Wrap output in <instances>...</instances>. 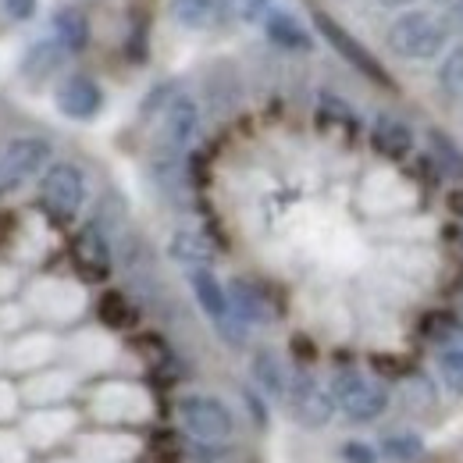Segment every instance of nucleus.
I'll return each mask as SVG.
<instances>
[{
    "mask_svg": "<svg viewBox=\"0 0 463 463\" xmlns=\"http://www.w3.org/2000/svg\"><path fill=\"white\" fill-rule=\"evenodd\" d=\"M385 43L403 61H435L449 47V29L435 11L403 7L385 29Z\"/></svg>",
    "mask_w": 463,
    "mask_h": 463,
    "instance_id": "nucleus-1",
    "label": "nucleus"
},
{
    "mask_svg": "<svg viewBox=\"0 0 463 463\" xmlns=\"http://www.w3.org/2000/svg\"><path fill=\"white\" fill-rule=\"evenodd\" d=\"M40 200L58 222H71L90 200V178L71 161H51L40 175Z\"/></svg>",
    "mask_w": 463,
    "mask_h": 463,
    "instance_id": "nucleus-2",
    "label": "nucleus"
},
{
    "mask_svg": "<svg viewBox=\"0 0 463 463\" xmlns=\"http://www.w3.org/2000/svg\"><path fill=\"white\" fill-rule=\"evenodd\" d=\"M332 400H335V410H343L349 420L356 424H367V420H378L385 410H389V392L385 385L371 382L367 374L360 371H339L328 385Z\"/></svg>",
    "mask_w": 463,
    "mask_h": 463,
    "instance_id": "nucleus-3",
    "label": "nucleus"
},
{
    "mask_svg": "<svg viewBox=\"0 0 463 463\" xmlns=\"http://www.w3.org/2000/svg\"><path fill=\"white\" fill-rule=\"evenodd\" d=\"M178 424L185 428L189 439H203V442H229L232 431H235V417L232 410L218 396H207V392H189L182 396L178 406Z\"/></svg>",
    "mask_w": 463,
    "mask_h": 463,
    "instance_id": "nucleus-4",
    "label": "nucleus"
},
{
    "mask_svg": "<svg viewBox=\"0 0 463 463\" xmlns=\"http://www.w3.org/2000/svg\"><path fill=\"white\" fill-rule=\"evenodd\" d=\"M51 161H54V143L51 139H43V136H14L0 150V182L4 185H22V182L47 172Z\"/></svg>",
    "mask_w": 463,
    "mask_h": 463,
    "instance_id": "nucleus-5",
    "label": "nucleus"
},
{
    "mask_svg": "<svg viewBox=\"0 0 463 463\" xmlns=\"http://www.w3.org/2000/svg\"><path fill=\"white\" fill-rule=\"evenodd\" d=\"M314 29H317V36L339 54V58L346 61L349 68H356L360 75H367L371 82H378V86H389V75H385V68H382V61L374 58L349 29H343L332 14H325V11H314Z\"/></svg>",
    "mask_w": 463,
    "mask_h": 463,
    "instance_id": "nucleus-6",
    "label": "nucleus"
},
{
    "mask_svg": "<svg viewBox=\"0 0 463 463\" xmlns=\"http://www.w3.org/2000/svg\"><path fill=\"white\" fill-rule=\"evenodd\" d=\"M292 417L303 428H325L335 417V400L328 392V385H321L310 371H296L289 378V392H286Z\"/></svg>",
    "mask_w": 463,
    "mask_h": 463,
    "instance_id": "nucleus-7",
    "label": "nucleus"
},
{
    "mask_svg": "<svg viewBox=\"0 0 463 463\" xmlns=\"http://www.w3.org/2000/svg\"><path fill=\"white\" fill-rule=\"evenodd\" d=\"M200 121H203L200 104L189 93H175L172 100L161 108V125H157V143L154 146L185 154L193 146V139L200 136Z\"/></svg>",
    "mask_w": 463,
    "mask_h": 463,
    "instance_id": "nucleus-8",
    "label": "nucleus"
},
{
    "mask_svg": "<svg viewBox=\"0 0 463 463\" xmlns=\"http://www.w3.org/2000/svg\"><path fill=\"white\" fill-rule=\"evenodd\" d=\"M54 108L71 121H93L104 111V90H100L97 79H90L82 71H71L54 90Z\"/></svg>",
    "mask_w": 463,
    "mask_h": 463,
    "instance_id": "nucleus-9",
    "label": "nucleus"
},
{
    "mask_svg": "<svg viewBox=\"0 0 463 463\" xmlns=\"http://www.w3.org/2000/svg\"><path fill=\"white\" fill-rule=\"evenodd\" d=\"M264 36L279 47V51H289V54H310L317 43H314V33L299 22V14H292L289 7H271L268 14H264Z\"/></svg>",
    "mask_w": 463,
    "mask_h": 463,
    "instance_id": "nucleus-10",
    "label": "nucleus"
},
{
    "mask_svg": "<svg viewBox=\"0 0 463 463\" xmlns=\"http://www.w3.org/2000/svg\"><path fill=\"white\" fill-rule=\"evenodd\" d=\"M185 282L196 296L200 310L207 314V321L214 328H222L225 321H232V307H229V292L222 286V279L211 271V268H185Z\"/></svg>",
    "mask_w": 463,
    "mask_h": 463,
    "instance_id": "nucleus-11",
    "label": "nucleus"
},
{
    "mask_svg": "<svg viewBox=\"0 0 463 463\" xmlns=\"http://www.w3.org/2000/svg\"><path fill=\"white\" fill-rule=\"evenodd\" d=\"M75 260L90 279H108L111 264H115V250H111V235L97 229L93 222L79 232L75 239Z\"/></svg>",
    "mask_w": 463,
    "mask_h": 463,
    "instance_id": "nucleus-12",
    "label": "nucleus"
},
{
    "mask_svg": "<svg viewBox=\"0 0 463 463\" xmlns=\"http://www.w3.org/2000/svg\"><path fill=\"white\" fill-rule=\"evenodd\" d=\"M68 58H71V54L61 47L54 36L33 40V43L25 47V54H22V79H25L29 86H40V82H47L54 71H61Z\"/></svg>",
    "mask_w": 463,
    "mask_h": 463,
    "instance_id": "nucleus-13",
    "label": "nucleus"
},
{
    "mask_svg": "<svg viewBox=\"0 0 463 463\" xmlns=\"http://www.w3.org/2000/svg\"><path fill=\"white\" fill-rule=\"evenodd\" d=\"M371 143H374V150L382 157L400 161V157H406L413 150V128L406 125L403 118L382 111V115H374V121H371Z\"/></svg>",
    "mask_w": 463,
    "mask_h": 463,
    "instance_id": "nucleus-14",
    "label": "nucleus"
},
{
    "mask_svg": "<svg viewBox=\"0 0 463 463\" xmlns=\"http://www.w3.org/2000/svg\"><path fill=\"white\" fill-rule=\"evenodd\" d=\"M229 307L232 314L250 328V325H268L271 317H275V310H271V299L264 296V292L257 289L253 282H246V279H235L229 289Z\"/></svg>",
    "mask_w": 463,
    "mask_h": 463,
    "instance_id": "nucleus-15",
    "label": "nucleus"
},
{
    "mask_svg": "<svg viewBox=\"0 0 463 463\" xmlns=\"http://www.w3.org/2000/svg\"><path fill=\"white\" fill-rule=\"evenodd\" d=\"M250 374H253V385H257L268 400H286L292 374L286 371V364L279 360V353H271V349H257L253 360H250Z\"/></svg>",
    "mask_w": 463,
    "mask_h": 463,
    "instance_id": "nucleus-16",
    "label": "nucleus"
},
{
    "mask_svg": "<svg viewBox=\"0 0 463 463\" xmlns=\"http://www.w3.org/2000/svg\"><path fill=\"white\" fill-rule=\"evenodd\" d=\"M168 257L182 268H211L218 253H214V246H211V239L203 232L178 229L168 239Z\"/></svg>",
    "mask_w": 463,
    "mask_h": 463,
    "instance_id": "nucleus-17",
    "label": "nucleus"
},
{
    "mask_svg": "<svg viewBox=\"0 0 463 463\" xmlns=\"http://www.w3.org/2000/svg\"><path fill=\"white\" fill-rule=\"evenodd\" d=\"M51 36L68 54H82L90 47V18L79 7H58L51 18Z\"/></svg>",
    "mask_w": 463,
    "mask_h": 463,
    "instance_id": "nucleus-18",
    "label": "nucleus"
},
{
    "mask_svg": "<svg viewBox=\"0 0 463 463\" xmlns=\"http://www.w3.org/2000/svg\"><path fill=\"white\" fill-rule=\"evenodd\" d=\"M168 14L178 29H189V33H200L214 22L218 14V0H168Z\"/></svg>",
    "mask_w": 463,
    "mask_h": 463,
    "instance_id": "nucleus-19",
    "label": "nucleus"
},
{
    "mask_svg": "<svg viewBox=\"0 0 463 463\" xmlns=\"http://www.w3.org/2000/svg\"><path fill=\"white\" fill-rule=\"evenodd\" d=\"M435 82H439V93L446 100H463V43H453L442 51Z\"/></svg>",
    "mask_w": 463,
    "mask_h": 463,
    "instance_id": "nucleus-20",
    "label": "nucleus"
},
{
    "mask_svg": "<svg viewBox=\"0 0 463 463\" xmlns=\"http://www.w3.org/2000/svg\"><path fill=\"white\" fill-rule=\"evenodd\" d=\"M378 457H385L389 463H417L424 457V439L413 435V431L385 435L382 446H378Z\"/></svg>",
    "mask_w": 463,
    "mask_h": 463,
    "instance_id": "nucleus-21",
    "label": "nucleus"
},
{
    "mask_svg": "<svg viewBox=\"0 0 463 463\" xmlns=\"http://www.w3.org/2000/svg\"><path fill=\"white\" fill-rule=\"evenodd\" d=\"M428 146H431V161L449 175V178L463 182V150L460 146H457L446 132H439V128H431V132H428Z\"/></svg>",
    "mask_w": 463,
    "mask_h": 463,
    "instance_id": "nucleus-22",
    "label": "nucleus"
},
{
    "mask_svg": "<svg viewBox=\"0 0 463 463\" xmlns=\"http://www.w3.org/2000/svg\"><path fill=\"white\" fill-rule=\"evenodd\" d=\"M435 364H439L442 385H446L453 396H463V349L449 346V343H439V346H435Z\"/></svg>",
    "mask_w": 463,
    "mask_h": 463,
    "instance_id": "nucleus-23",
    "label": "nucleus"
},
{
    "mask_svg": "<svg viewBox=\"0 0 463 463\" xmlns=\"http://www.w3.org/2000/svg\"><path fill=\"white\" fill-rule=\"evenodd\" d=\"M68 424H75L68 413H40V417H33V420L25 424V435H29V442H36V446H54L61 435L68 431Z\"/></svg>",
    "mask_w": 463,
    "mask_h": 463,
    "instance_id": "nucleus-24",
    "label": "nucleus"
},
{
    "mask_svg": "<svg viewBox=\"0 0 463 463\" xmlns=\"http://www.w3.org/2000/svg\"><path fill=\"white\" fill-rule=\"evenodd\" d=\"M317 118H321V121H328V125H339V128H346V132H356V128H360L356 111L349 108L343 97H335V93H321Z\"/></svg>",
    "mask_w": 463,
    "mask_h": 463,
    "instance_id": "nucleus-25",
    "label": "nucleus"
},
{
    "mask_svg": "<svg viewBox=\"0 0 463 463\" xmlns=\"http://www.w3.org/2000/svg\"><path fill=\"white\" fill-rule=\"evenodd\" d=\"M125 203H121V196L118 193H108L104 200H100V207H97V214H93V225L104 232V235H111L115 239L121 225H125Z\"/></svg>",
    "mask_w": 463,
    "mask_h": 463,
    "instance_id": "nucleus-26",
    "label": "nucleus"
},
{
    "mask_svg": "<svg viewBox=\"0 0 463 463\" xmlns=\"http://www.w3.org/2000/svg\"><path fill=\"white\" fill-rule=\"evenodd\" d=\"M275 4H279V0H229V11H232V18L253 25V22H264V14H268Z\"/></svg>",
    "mask_w": 463,
    "mask_h": 463,
    "instance_id": "nucleus-27",
    "label": "nucleus"
},
{
    "mask_svg": "<svg viewBox=\"0 0 463 463\" xmlns=\"http://www.w3.org/2000/svg\"><path fill=\"white\" fill-rule=\"evenodd\" d=\"M189 460L193 463H225L229 460V446H225V442H203V439H193V442H189Z\"/></svg>",
    "mask_w": 463,
    "mask_h": 463,
    "instance_id": "nucleus-28",
    "label": "nucleus"
},
{
    "mask_svg": "<svg viewBox=\"0 0 463 463\" xmlns=\"http://www.w3.org/2000/svg\"><path fill=\"white\" fill-rule=\"evenodd\" d=\"M0 7L11 22H33L40 11V0H0Z\"/></svg>",
    "mask_w": 463,
    "mask_h": 463,
    "instance_id": "nucleus-29",
    "label": "nucleus"
},
{
    "mask_svg": "<svg viewBox=\"0 0 463 463\" xmlns=\"http://www.w3.org/2000/svg\"><path fill=\"white\" fill-rule=\"evenodd\" d=\"M406 392H410V403H413V406H431V403H435V389H431V382H428V378H420V374L406 382Z\"/></svg>",
    "mask_w": 463,
    "mask_h": 463,
    "instance_id": "nucleus-30",
    "label": "nucleus"
},
{
    "mask_svg": "<svg viewBox=\"0 0 463 463\" xmlns=\"http://www.w3.org/2000/svg\"><path fill=\"white\" fill-rule=\"evenodd\" d=\"M343 460L346 463H378V449L374 446H367V442H346L343 446Z\"/></svg>",
    "mask_w": 463,
    "mask_h": 463,
    "instance_id": "nucleus-31",
    "label": "nucleus"
},
{
    "mask_svg": "<svg viewBox=\"0 0 463 463\" xmlns=\"http://www.w3.org/2000/svg\"><path fill=\"white\" fill-rule=\"evenodd\" d=\"M0 463H25V446L7 431H0Z\"/></svg>",
    "mask_w": 463,
    "mask_h": 463,
    "instance_id": "nucleus-32",
    "label": "nucleus"
},
{
    "mask_svg": "<svg viewBox=\"0 0 463 463\" xmlns=\"http://www.w3.org/2000/svg\"><path fill=\"white\" fill-rule=\"evenodd\" d=\"M442 22H446L449 36H453V33L463 36V0H449V4H446V18H442Z\"/></svg>",
    "mask_w": 463,
    "mask_h": 463,
    "instance_id": "nucleus-33",
    "label": "nucleus"
},
{
    "mask_svg": "<svg viewBox=\"0 0 463 463\" xmlns=\"http://www.w3.org/2000/svg\"><path fill=\"white\" fill-rule=\"evenodd\" d=\"M242 400H246V406H250V413H253L257 428H268V410H264V403H260V396H257L253 389H246V392H242Z\"/></svg>",
    "mask_w": 463,
    "mask_h": 463,
    "instance_id": "nucleus-34",
    "label": "nucleus"
},
{
    "mask_svg": "<svg viewBox=\"0 0 463 463\" xmlns=\"http://www.w3.org/2000/svg\"><path fill=\"white\" fill-rule=\"evenodd\" d=\"M14 406H18V396L11 385H0V420H11L14 417Z\"/></svg>",
    "mask_w": 463,
    "mask_h": 463,
    "instance_id": "nucleus-35",
    "label": "nucleus"
},
{
    "mask_svg": "<svg viewBox=\"0 0 463 463\" xmlns=\"http://www.w3.org/2000/svg\"><path fill=\"white\" fill-rule=\"evenodd\" d=\"M382 7H389V11H403V7H413L417 0H378Z\"/></svg>",
    "mask_w": 463,
    "mask_h": 463,
    "instance_id": "nucleus-36",
    "label": "nucleus"
},
{
    "mask_svg": "<svg viewBox=\"0 0 463 463\" xmlns=\"http://www.w3.org/2000/svg\"><path fill=\"white\" fill-rule=\"evenodd\" d=\"M449 211L463 222V193H453V196H449Z\"/></svg>",
    "mask_w": 463,
    "mask_h": 463,
    "instance_id": "nucleus-37",
    "label": "nucleus"
},
{
    "mask_svg": "<svg viewBox=\"0 0 463 463\" xmlns=\"http://www.w3.org/2000/svg\"><path fill=\"white\" fill-rule=\"evenodd\" d=\"M460 250H463V229H460Z\"/></svg>",
    "mask_w": 463,
    "mask_h": 463,
    "instance_id": "nucleus-38",
    "label": "nucleus"
},
{
    "mask_svg": "<svg viewBox=\"0 0 463 463\" xmlns=\"http://www.w3.org/2000/svg\"><path fill=\"white\" fill-rule=\"evenodd\" d=\"M0 185H4V182H0Z\"/></svg>",
    "mask_w": 463,
    "mask_h": 463,
    "instance_id": "nucleus-39",
    "label": "nucleus"
},
{
    "mask_svg": "<svg viewBox=\"0 0 463 463\" xmlns=\"http://www.w3.org/2000/svg\"><path fill=\"white\" fill-rule=\"evenodd\" d=\"M51 463H54V460H51Z\"/></svg>",
    "mask_w": 463,
    "mask_h": 463,
    "instance_id": "nucleus-40",
    "label": "nucleus"
}]
</instances>
